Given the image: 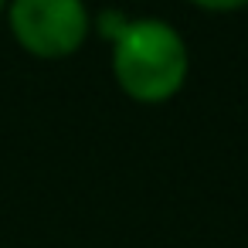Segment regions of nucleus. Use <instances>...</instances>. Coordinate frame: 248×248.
Here are the masks:
<instances>
[{
    "label": "nucleus",
    "instance_id": "f257e3e1",
    "mask_svg": "<svg viewBox=\"0 0 248 248\" xmlns=\"http://www.w3.org/2000/svg\"><path fill=\"white\" fill-rule=\"evenodd\" d=\"M99 31L112 38V75L129 99L160 106L184 89L190 58L184 38L170 24L156 17L126 21L123 14L106 11L99 17Z\"/></svg>",
    "mask_w": 248,
    "mask_h": 248
},
{
    "label": "nucleus",
    "instance_id": "f03ea898",
    "mask_svg": "<svg viewBox=\"0 0 248 248\" xmlns=\"http://www.w3.org/2000/svg\"><path fill=\"white\" fill-rule=\"evenodd\" d=\"M11 31L34 58H68L89 38V11L82 0H11Z\"/></svg>",
    "mask_w": 248,
    "mask_h": 248
},
{
    "label": "nucleus",
    "instance_id": "7ed1b4c3",
    "mask_svg": "<svg viewBox=\"0 0 248 248\" xmlns=\"http://www.w3.org/2000/svg\"><path fill=\"white\" fill-rule=\"evenodd\" d=\"M190 4L201 11H211V14H231V11L248 7V0H190Z\"/></svg>",
    "mask_w": 248,
    "mask_h": 248
},
{
    "label": "nucleus",
    "instance_id": "20e7f679",
    "mask_svg": "<svg viewBox=\"0 0 248 248\" xmlns=\"http://www.w3.org/2000/svg\"><path fill=\"white\" fill-rule=\"evenodd\" d=\"M4 7H7V0H0V14H4Z\"/></svg>",
    "mask_w": 248,
    "mask_h": 248
}]
</instances>
